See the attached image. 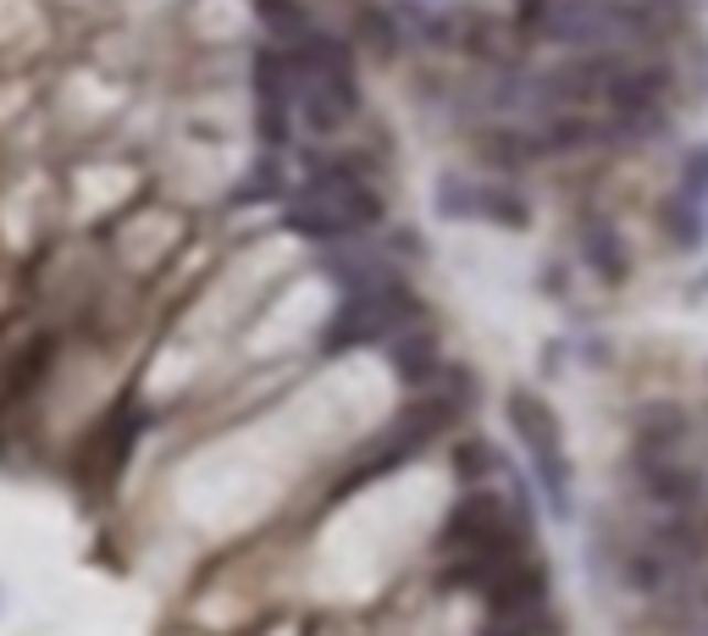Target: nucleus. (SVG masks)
<instances>
[{"mask_svg":"<svg viewBox=\"0 0 708 636\" xmlns=\"http://www.w3.org/2000/svg\"><path fill=\"white\" fill-rule=\"evenodd\" d=\"M504 427H509V438H515V449H521V460H526V476H532L543 509H548L559 526H570V520H576V460H570L559 410H554L537 388L515 382V388L504 394Z\"/></svg>","mask_w":708,"mask_h":636,"instance_id":"1","label":"nucleus"},{"mask_svg":"<svg viewBox=\"0 0 708 636\" xmlns=\"http://www.w3.org/2000/svg\"><path fill=\"white\" fill-rule=\"evenodd\" d=\"M416 322H421V293L410 288V277H394V282H377V288L337 293L315 349L321 355H348V349H366V344H394Z\"/></svg>","mask_w":708,"mask_h":636,"instance_id":"2","label":"nucleus"},{"mask_svg":"<svg viewBox=\"0 0 708 636\" xmlns=\"http://www.w3.org/2000/svg\"><path fill=\"white\" fill-rule=\"evenodd\" d=\"M631 487L653 515L708 509V471L686 449H631Z\"/></svg>","mask_w":708,"mask_h":636,"instance_id":"3","label":"nucleus"},{"mask_svg":"<svg viewBox=\"0 0 708 636\" xmlns=\"http://www.w3.org/2000/svg\"><path fill=\"white\" fill-rule=\"evenodd\" d=\"M548 603H554V575H548V564H543L537 553L504 564V570L482 586L487 619H498V614H532V608H548Z\"/></svg>","mask_w":708,"mask_h":636,"instance_id":"4","label":"nucleus"},{"mask_svg":"<svg viewBox=\"0 0 708 636\" xmlns=\"http://www.w3.org/2000/svg\"><path fill=\"white\" fill-rule=\"evenodd\" d=\"M388 366H394V377L405 382V388H421V394H432L443 377H449V355H443V344H438V333L427 327V322H416V327H405L394 344H388Z\"/></svg>","mask_w":708,"mask_h":636,"instance_id":"5","label":"nucleus"},{"mask_svg":"<svg viewBox=\"0 0 708 636\" xmlns=\"http://www.w3.org/2000/svg\"><path fill=\"white\" fill-rule=\"evenodd\" d=\"M576 255H581V266L592 271V277H603V282H625L631 277V238L609 222V216H587L581 227H576Z\"/></svg>","mask_w":708,"mask_h":636,"instance_id":"6","label":"nucleus"},{"mask_svg":"<svg viewBox=\"0 0 708 636\" xmlns=\"http://www.w3.org/2000/svg\"><path fill=\"white\" fill-rule=\"evenodd\" d=\"M476 222L482 227H504V233H526L537 222V205L515 177H482L476 183Z\"/></svg>","mask_w":708,"mask_h":636,"instance_id":"7","label":"nucleus"},{"mask_svg":"<svg viewBox=\"0 0 708 636\" xmlns=\"http://www.w3.org/2000/svg\"><path fill=\"white\" fill-rule=\"evenodd\" d=\"M653 227L664 233V244H669L675 255H702V249H708V205L686 200L680 188H669V194L658 200Z\"/></svg>","mask_w":708,"mask_h":636,"instance_id":"8","label":"nucleus"},{"mask_svg":"<svg viewBox=\"0 0 708 636\" xmlns=\"http://www.w3.org/2000/svg\"><path fill=\"white\" fill-rule=\"evenodd\" d=\"M686 438H691V416L680 405H642L636 410L631 449H686Z\"/></svg>","mask_w":708,"mask_h":636,"instance_id":"9","label":"nucleus"},{"mask_svg":"<svg viewBox=\"0 0 708 636\" xmlns=\"http://www.w3.org/2000/svg\"><path fill=\"white\" fill-rule=\"evenodd\" d=\"M476 183H482V177L443 172L438 188H432V211H438L443 222H476Z\"/></svg>","mask_w":708,"mask_h":636,"instance_id":"10","label":"nucleus"},{"mask_svg":"<svg viewBox=\"0 0 708 636\" xmlns=\"http://www.w3.org/2000/svg\"><path fill=\"white\" fill-rule=\"evenodd\" d=\"M675 188H680L686 200L708 205V139H697V144H686V150H680V166H675Z\"/></svg>","mask_w":708,"mask_h":636,"instance_id":"11","label":"nucleus"},{"mask_svg":"<svg viewBox=\"0 0 708 636\" xmlns=\"http://www.w3.org/2000/svg\"><path fill=\"white\" fill-rule=\"evenodd\" d=\"M482 636H559V614L554 608H532V614H498L482 625Z\"/></svg>","mask_w":708,"mask_h":636,"instance_id":"12","label":"nucleus"},{"mask_svg":"<svg viewBox=\"0 0 708 636\" xmlns=\"http://www.w3.org/2000/svg\"><path fill=\"white\" fill-rule=\"evenodd\" d=\"M702 608H708V586H702Z\"/></svg>","mask_w":708,"mask_h":636,"instance_id":"13","label":"nucleus"}]
</instances>
